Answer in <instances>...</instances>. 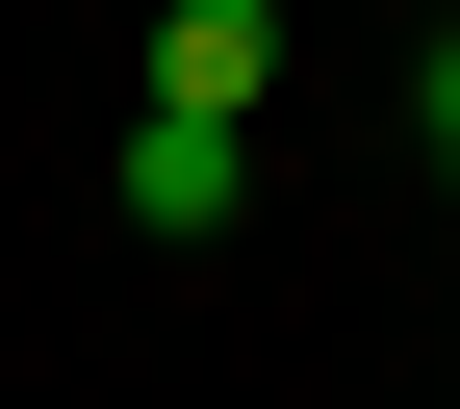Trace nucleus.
<instances>
[{
  "label": "nucleus",
  "instance_id": "4",
  "mask_svg": "<svg viewBox=\"0 0 460 409\" xmlns=\"http://www.w3.org/2000/svg\"><path fill=\"white\" fill-rule=\"evenodd\" d=\"M435 51H460V26H435Z\"/></svg>",
  "mask_w": 460,
  "mask_h": 409
},
{
  "label": "nucleus",
  "instance_id": "2",
  "mask_svg": "<svg viewBox=\"0 0 460 409\" xmlns=\"http://www.w3.org/2000/svg\"><path fill=\"white\" fill-rule=\"evenodd\" d=\"M154 102L256 129V102H281V0H154Z\"/></svg>",
  "mask_w": 460,
  "mask_h": 409
},
{
  "label": "nucleus",
  "instance_id": "3",
  "mask_svg": "<svg viewBox=\"0 0 460 409\" xmlns=\"http://www.w3.org/2000/svg\"><path fill=\"white\" fill-rule=\"evenodd\" d=\"M435 205H460V51H435Z\"/></svg>",
  "mask_w": 460,
  "mask_h": 409
},
{
  "label": "nucleus",
  "instance_id": "1",
  "mask_svg": "<svg viewBox=\"0 0 460 409\" xmlns=\"http://www.w3.org/2000/svg\"><path fill=\"white\" fill-rule=\"evenodd\" d=\"M230 205H256V129H205V102H154V129H128V230H154V256H205Z\"/></svg>",
  "mask_w": 460,
  "mask_h": 409
}]
</instances>
